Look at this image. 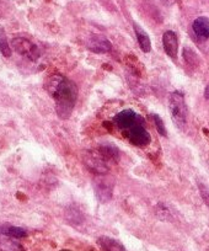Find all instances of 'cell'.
Returning <instances> with one entry per match:
<instances>
[{
	"instance_id": "cell-7",
	"label": "cell",
	"mask_w": 209,
	"mask_h": 251,
	"mask_svg": "<svg viewBox=\"0 0 209 251\" xmlns=\"http://www.w3.org/2000/svg\"><path fill=\"white\" fill-rule=\"evenodd\" d=\"M112 191H114V185L107 178L100 177L95 182L96 197L102 203H106L112 199Z\"/></svg>"
},
{
	"instance_id": "cell-6",
	"label": "cell",
	"mask_w": 209,
	"mask_h": 251,
	"mask_svg": "<svg viewBox=\"0 0 209 251\" xmlns=\"http://www.w3.org/2000/svg\"><path fill=\"white\" fill-rule=\"evenodd\" d=\"M86 47L90 50L91 52L97 53V54H103V53H109L112 50V45L107 38L103 36L93 35L89 37L88 42H86Z\"/></svg>"
},
{
	"instance_id": "cell-8",
	"label": "cell",
	"mask_w": 209,
	"mask_h": 251,
	"mask_svg": "<svg viewBox=\"0 0 209 251\" xmlns=\"http://www.w3.org/2000/svg\"><path fill=\"white\" fill-rule=\"evenodd\" d=\"M115 123L121 129H128L131 128L132 126H134L136 123H138L139 116L134 112L133 110H124L122 112L117 113L114 118Z\"/></svg>"
},
{
	"instance_id": "cell-12",
	"label": "cell",
	"mask_w": 209,
	"mask_h": 251,
	"mask_svg": "<svg viewBox=\"0 0 209 251\" xmlns=\"http://www.w3.org/2000/svg\"><path fill=\"white\" fill-rule=\"evenodd\" d=\"M0 235L9 236V238L20 239L27 236V231L20 226H11V224H1L0 226Z\"/></svg>"
},
{
	"instance_id": "cell-11",
	"label": "cell",
	"mask_w": 209,
	"mask_h": 251,
	"mask_svg": "<svg viewBox=\"0 0 209 251\" xmlns=\"http://www.w3.org/2000/svg\"><path fill=\"white\" fill-rule=\"evenodd\" d=\"M98 153L102 155V158L107 161V163H117L119 160V151L117 147L114 144H103L97 148Z\"/></svg>"
},
{
	"instance_id": "cell-1",
	"label": "cell",
	"mask_w": 209,
	"mask_h": 251,
	"mask_svg": "<svg viewBox=\"0 0 209 251\" xmlns=\"http://www.w3.org/2000/svg\"><path fill=\"white\" fill-rule=\"evenodd\" d=\"M46 88L56 102V111L63 120L69 118L78 100V88L75 83L63 75H52Z\"/></svg>"
},
{
	"instance_id": "cell-2",
	"label": "cell",
	"mask_w": 209,
	"mask_h": 251,
	"mask_svg": "<svg viewBox=\"0 0 209 251\" xmlns=\"http://www.w3.org/2000/svg\"><path fill=\"white\" fill-rule=\"evenodd\" d=\"M169 108L175 125L180 128H184L187 123V106L185 102L184 95L181 93L175 91L170 95Z\"/></svg>"
},
{
	"instance_id": "cell-10",
	"label": "cell",
	"mask_w": 209,
	"mask_h": 251,
	"mask_svg": "<svg viewBox=\"0 0 209 251\" xmlns=\"http://www.w3.org/2000/svg\"><path fill=\"white\" fill-rule=\"evenodd\" d=\"M193 32L199 40L206 41L209 38V19L206 16H199L193 21Z\"/></svg>"
},
{
	"instance_id": "cell-14",
	"label": "cell",
	"mask_w": 209,
	"mask_h": 251,
	"mask_svg": "<svg viewBox=\"0 0 209 251\" xmlns=\"http://www.w3.org/2000/svg\"><path fill=\"white\" fill-rule=\"evenodd\" d=\"M98 245L102 248L103 251H126L124 246L119 241L109 236H101L98 239Z\"/></svg>"
},
{
	"instance_id": "cell-17",
	"label": "cell",
	"mask_w": 209,
	"mask_h": 251,
	"mask_svg": "<svg viewBox=\"0 0 209 251\" xmlns=\"http://www.w3.org/2000/svg\"><path fill=\"white\" fill-rule=\"evenodd\" d=\"M151 116H153V120H154V123H155V128L156 131H158V133H159L160 136L166 137V128H165L164 122H163L162 118H160L158 115H151Z\"/></svg>"
},
{
	"instance_id": "cell-4",
	"label": "cell",
	"mask_w": 209,
	"mask_h": 251,
	"mask_svg": "<svg viewBox=\"0 0 209 251\" xmlns=\"http://www.w3.org/2000/svg\"><path fill=\"white\" fill-rule=\"evenodd\" d=\"M83 160L85 165L90 169V171H93L96 175H105L109 173V163L102 158V155L97 151H91L84 154Z\"/></svg>"
},
{
	"instance_id": "cell-15",
	"label": "cell",
	"mask_w": 209,
	"mask_h": 251,
	"mask_svg": "<svg viewBox=\"0 0 209 251\" xmlns=\"http://www.w3.org/2000/svg\"><path fill=\"white\" fill-rule=\"evenodd\" d=\"M0 251H23V245L14 238H0Z\"/></svg>"
},
{
	"instance_id": "cell-13",
	"label": "cell",
	"mask_w": 209,
	"mask_h": 251,
	"mask_svg": "<svg viewBox=\"0 0 209 251\" xmlns=\"http://www.w3.org/2000/svg\"><path fill=\"white\" fill-rule=\"evenodd\" d=\"M134 31H136V36H137V40H138L139 46H140V50H143L144 53H148L150 52L151 50V41L149 38L148 33L140 27V26L136 25L134 24Z\"/></svg>"
},
{
	"instance_id": "cell-5",
	"label": "cell",
	"mask_w": 209,
	"mask_h": 251,
	"mask_svg": "<svg viewBox=\"0 0 209 251\" xmlns=\"http://www.w3.org/2000/svg\"><path fill=\"white\" fill-rule=\"evenodd\" d=\"M126 137L132 144L137 147H145L150 143V134L140 123H136L131 128L124 131Z\"/></svg>"
},
{
	"instance_id": "cell-9",
	"label": "cell",
	"mask_w": 209,
	"mask_h": 251,
	"mask_svg": "<svg viewBox=\"0 0 209 251\" xmlns=\"http://www.w3.org/2000/svg\"><path fill=\"white\" fill-rule=\"evenodd\" d=\"M163 46L166 52V54L171 58L177 57V52H179V40L174 31H166L163 36Z\"/></svg>"
},
{
	"instance_id": "cell-3",
	"label": "cell",
	"mask_w": 209,
	"mask_h": 251,
	"mask_svg": "<svg viewBox=\"0 0 209 251\" xmlns=\"http://www.w3.org/2000/svg\"><path fill=\"white\" fill-rule=\"evenodd\" d=\"M11 45H13L14 50L19 53L23 57L27 58V59L37 60L41 57V50L35 42L30 40L27 37H23V36H19V37L13 38L11 41Z\"/></svg>"
},
{
	"instance_id": "cell-19",
	"label": "cell",
	"mask_w": 209,
	"mask_h": 251,
	"mask_svg": "<svg viewBox=\"0 0 209 251\" xmlns=\"http://www.w3.org/2000/svg\"><path fill=\"white\" fill-rule=\"evenodd\" d=\"M206 98L208 99V100H209V85L207 86V90H206Z\"/></svg>"
},
{
	"instance_id": "cell-18",
	"label": "cell",
	"mask_w": 209,
	"mask_h": 251,
	"mask_svg": "<svg viewBox=\"0 0 209 251\" xmlns=\"http://www.w3.org/2000/svg\"><path fill=\"white\" fill-rule=\"evenodd\" d=\"M199 191H201V196L202 199H203V201L206 202L207 206L209 207V188L203 185H199Z\"/></svg>"
},
{
	"instance_id": "cell-16",
	"label": "cell",
	"mask_w": 209,
	"mask_h": 251,
	"mask_svg": "<svg viewBox=\"0 0 209 251\" xmlns=\"http://www.w3.org/2000/svg\"><path fill=\"white\" fill-rule=\"evenodd\" d=\"M0 53L6 58H9L11 55V47L9 46L6 36L3 31H0Z\"/></svg>"
}]
</instances>
